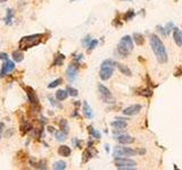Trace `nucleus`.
<instances>
[{"instance_id":"24","label":"nucleus","mask_w":182,"mask_h":170,"mask_svg":"<svg viewBox=\"0 0 182 170\" xmlns=\"http://www.w3.org/2000/svg\"><path fill=\"white\" fill-rule=\"evenodd\" d=\"M133 41L136 42L138 45H142L143 43H145V38H143V35H142L141 33H138V32H136V33H133Z\"/></svg>"},{"instance_id":"1","label":"nucleus","mask_w":182,"mask_h":170,"mask_svg":"<svg viewBox=\"0 0 182 170\" xmlns=\"http://www.w3.org/2000/svg\"><path fill=\"white\" fill-rule=\"evenodd\" d=\"M149 41H150V45H151V49H153L155 56L157 58L158 62L160 64H165L169 59V56H167V52H166V49H165L164 43L162 42V40L159 39L156 34H151L150 38H149Z\"/></svg>"},{"instance_id":"36","label":"nucleus","mask_w":182,"mask_h":170,"mask_svg":"<svg viewBox=\"0 0 182 170\" xmlns=\"http://www.w3.org/2000/svg\"><path fill=\"white\" fill-rule=\"evenodd\" d=\"M35 168H38V169H47V163H46L45 160H40L39 162L35 164Z\"/></svg>"},{"instance_id":"32","label":"nucleus","mask_w":182,"mask_h":170,"mask_svg":"<svg viewBox=\"0 0 182 170\" xmlns=\"http://www.w3.org/2000/svg\"><path fill=\"white\" fill-rule=\"evenodd\" d=\"M66 91H67L68 95H71V96H78V94H79L78 90L74 89V87H72V86H66Z\"/></svg>"},{"instance_id":"45","label":"nucleus","mask_w":182,"mask_h":170,"mask_svg":"<svg viewBox=\"0 0 182 170\" xmlns=\"http://www.w3.org/2000/svg\"><path fill=\"white\" fill-rule=\"evenodd\" d=\"M105 149H106V151H107V152H109V145H108V144L105 145Z\"/></svg>"},{"instance_id":"39","label":"nucleus","mask_w":182,"mask_h":170,"mask_svg":"<svg viewBox=\"0 0 182 170\" xmlns=\"http://www.w3.org/2000/svg\"><path fill=\"white\" fill-rule=\"evenodd\" d=\"M72 142H73V144L75 145V147H81V146H82V142L79 141L78 138H73V140H72Z\"/></svg>"},{"instance_id":"12","label":"nucleus","mask_w":182,"mask_h":170,"mask_svg":"<svg viewBox=\"0 0 182 170\" xmlns=\"http://www.w3.org/2000/svg\"><path fill=\"white\" fill-rule=\"evenodd\" d=\"M116 141L119 142V144H122V145H126V144H131V143H133V142H134V138H133V137H131L130 135L122 134V135H119V136L116 137Z\"/></svg>"},{"instance_id":"48","label":"nucleus","mask_w":182,"mask_h":170,"mask_svg":"<svg viewBox=\"0 0 182 170\" xmlns=\"http://www.w3.org/2000/svg\"><path fill=\"white\" fill-rule=\"evenodd\" d=\"M71 1H72V2H73V1H76V0H71Z\"/></svg>"},{"instance_id":"43","label":"nucleus","mask_w":182,"mask_h":170,"mask_svg":"<svg viewBox=\"0 0 182 170\" xmlns=\"http://www.w3.org/2000/svg\"><path fill=\"white\" fill-rule=\"evenodd\" d=\"M47 129H48L49 133H55V132H56V130H55V127H52V126H48Z\"/></svg>"},{"instance_id":"7","label":"nucleus","mask_w":182,"mask_h":170,"mask_svg":"<svg viewBox=\"0 0 182 170\" xmlns=\"http://www.w3.org/2000/svg\"><path fill=\"white\" fill-rule=\"evenodd\" d=\"M79 73V66H76L75 64H69L67 69H66V77L69 82H74L76 76Z\"/></svg>"},{"instance_id":"37","label":"nucleus","mask_w":182,"mask_h":170,"mask_svg":"<svg viewBox=\"0 0 182 170\" xmlns=\"http://www.w3.org/2000/svg\"><path fill=\"white\" fill-rule=\"evenodd\" d=\"M97 44H98V40H91V42H90V44H89V47H88V51L90 52V51H92L95 48L97 47Z\"/></svg>"},{"instance_id":"38","label":"nucleus","mask_w":182,"mask_h":170,"mask_svg":"<svg viewBox=\"0 0 182 170\" xmlns=\"http://www.w3.org/2000/svg\"><path fill=\"white\" fill-rule=\"evenodd\" d=\"M82 58H83V55H81V53L74 56V62H75V65H76V66H79V64H80V61L82 60Z\"/></svg>"},{"instance_id":"14","label":"nucleus","mask_w":182,"mask_h":170,"mask_svg":"<svg viewBox=\"0 0 182 170\" xmlns=\"http://www.w3.org/2000/svg\"><path fill=\"white\" fill-rule=\"evenodd\" d=\"M173 39H174V42H175L176 45L181 47L182 45V32L179 30V28H176V27L173 28Z\"/></svg>"},{"instance_id":"28","label":"nucleus","mask_w":182,"mask_h":170,"mask_svg":"<svg viewBox=\"0 0 182 170\" xmlns=\"http://www.w3.org/2000/svg\"><path fill=\"white\" fill-rule=\"evenodd\" d=\"M88 130H89V133H90L91 137H93V138H96V140H100L101 134H100L97 129H95L92 126H89V127H88Z\"/></svg>"},{"instance_id":"15","label":"nucleus","mask_w":182,"mask_h":170,"mask_svg":"<svg viewBox=\"0 0 182 170\" xmlns=\"http://www.w3.org/2000/svg\"><path fill=\"white\" fill-rule=\"evenodd\" d=\"M58 154H59L60 157L67 158V157H69V155L72 154V150H71V147L67 146V145H60V146L58 147Z\"/></svg>"},{"instance_id":"2","label":"nucleus","mask_w":182,"mask_h":170,"mask_svg":"<svg viewBox=\"0 0 182 170\" xmlns=\"http://www.w3.org/2000/svg\"><path fill=\"white\" fill-rule=\"evenodd\" d=\"M45 35H46L45 33H40V34H32V35L24 36V38H22V39L19 40V42H18L19 49L23 51V50H28L30 48H33L35 45H39Z\"/></svg>"},{"instance_id":"16","label":"nucleus","mask_w":182,"mask_h":170,"mask_svg":"<svg viewBox=\"0 0 182 170\" xmlns=\"http://www.w3.org/2000/svg\"><path fill=\"white\" fill-rule=\"evenodd\" d=\"M110 126L114 127V128H116V129H124V128H126L128 124H126V120L117 118V120H115V121H112V123H110Z\"/></svg>"},{"instance_id":"40","label":"nucleus","mask_w":182,"mask_h":170,"mask_svg":"<svg viewBox=\"0 0 182 170\" xmlns=\"http://www.w3.org/2000/svg\"><path fill=\"white\" fill-rule=\"evenodd\" d=\"M8 58L9 57L6 52H0V60H5L6 61V60H8Z\"/></svg>"},{"instance_id":"5","label":"nucleus","mask_w":182,"mask_h":170,"mask_svg":"<svg viewBox=\"0 0 182 170\" xmlns=\"http://www.w3.org/2000/svg\"><path fill=\"white\" fill-rule=\"evenodd\" d=\"M114 158L116 157H133L138 155V150L131 149V147H125L124 145H117L114 147L113 151Z\"/></svg>"},{"instance_id":"29","label":"nucleus","mask_w":182,"mask_h":170,"mask_svg":"<svg viewBox=\"0 0 182 170\" xmlns=\"http://www.w3.org/2000/svg\"><path fill=\"white\" fill-rule=\"evenodd\" d=\"M55 136H56V140L58 142H64L67 137V134H65L62 130H56L55 132Z\"/></svg>"},{"instance_id":"10","label":"nucleus","mask_w":182,"mask_h":170,"mask_svg":"<svg viewBox=\"0 0 182 170\" xmlns=\"http://www.w3.org/2000/svg\"><path fill=\"white\" fill-rule=\"evenodd\" d=\"M142 107L140 104H132L130 107L125 108L123 110V113L126 115V116H134V115H138V113L141 111Z\"/></svg>"},{"instance_id":"19","label":"nucleus","mask_w":182,"mask_h":170,"mask_svg":"<svg viewBox=\"0 0 182 170\" xmlns=\"http://www.w3.org/2000/svg\"><path fill=\"white\" fill-rule=\"evenodd\" d=\"M14 15H15V13H14V9H11V8H8V9H7V14H6V17L4 18V21H5L6 25H11V24H13V18H14Z\"/></svg>"},{"instance_id":"30","label":"nucleus","mask_w":182,"mask_h":170,"mask_svg":"<svg viewBox=\"0 0 182 170\" xmlns=\"http://www.w3.org/2000/svg\"><path fill=\"white\" fill-rule=\"evenodd\" d=\"M134 16H136V11L133 9H129L125 13V15H123V21H131Z\"/></svg>"},{"instance_id":"20","label":"nucleus","mask_w":182,"mask_h":170,"mask_svg":"<svg viewBox=\"0 0 182 170\" xmlns=\"http://www.w3.org/2000/svg\"><path fill=\"white\" fill-rule=\"evenodd\" d=\"M11 57H13V60H14V61H16V62H21V61H23V59H24V55H23V52H22L21 49L13 51Z\"/></svg>"},{"instance_id":"3","label":"nucleus","mask_w":182,"mask_h":170,"mask_svg":"<svg viewBox=\"0 0 182 170\" xmlns=\"http://www.w3.org/2000/svg\"><path fill=\"white\" fill-rule=\"evenodd\" d=\"M116 67V61H114L113 59H106L101 62L100 70H99V77L102 81H107L114 74V68Z\"/></svg>"},{"instance_id":"42","label":"nucleus","mask_w":182,"mask_h":170,"mask_svg":"<svg viewBox=\"0 0 182 170\" xmlns=\"http://www.w3.org/2000/svg\"><path fill=\"white\" fill-rule=\"evenodd\" d=\"M48 99L50 100V103H51V104H52V106L55 107V106H56V101H55V100L52 99V96H51V95H48Z\"/></svg>"},{"instance_id":"46","label":"nucleus","mask_w":182,"mask_h":170,"mask_svg":"<svg viewBox=\"0 0 182 170\" xmlns=\"http://www.w3.org/2000/svg\"><path fill=\"white\" fill-rule=\"evenodd\" d=\"M74 106H76V107H78V106H80V102L79 101H75V102H74Z\"/></svg>"},{"instance_id":"26","label":"nucleus","mask_w":182,"mask_h":170,"mask_svg":"<svg viewBox=\"0 0 182 170\" xmlns=\"http://www.w3.org/2000/svg\"><path fill=\"white\" fill-rule=\"evenodd\" d=\"M117 52H119V56L122 57H128L131 53V51L129 50L128 48H125V47H123V45L119 44V45H117Z\"/></svg>"},{"instance_id":"22","label":"nucleus","mask_w":182,"mask_h":170,"mask_svg":"<svg viewBox=\"0 0 182 170\" xmlns=\"http://www.w3.org/2000/svg\"><path fill=\"white\" fill-rule=\"evenodd\" d=\"M65 60V56L63 53H57L55 58H54V62H52V66H63Z\"/></svg>"},{"instance_id":"18","label":"nucleus","mask_w":182,"mask_h":170,"mask_svg":"<svg viewBox=\"0 0 182 170\" xmlns=\"http://www.w3.org/2000/svg\"><path fill=\"white\" fill-rule=\"evenodd\" d=\"M136 94L140 96H143V98H150L153 95V91L150 90L149 87H145V89H138L136 90Z\"/></svg>"},{"instance_id":"47","label":"nucleus","mask_w":182,"mask_h":170,"mask_svg":"<svg viewBox=\"0 0 182 170\" xmlns=\"http://www.w3.org/2000/svg\"><path fill=\"white\" fill-rule=\"evenodd\" d=\"M5 1H7V0H0V2H5Z\"/></svg>"},{"instance_id":"41","label":"nucleus","mask_w":182,"mask_h":170,"mask_svg":"<svg viewBox=\"0 0 182 170\" xmlns=\"http://www.w3.org/2000/svg\"><path fill=\"white\" fill-rule=\"evenodd\" d=\"M119 15H117V16L115 17V18H114V22H113V24L114 25H115V26H119V25H122V22H119Z\"/></svg>"},{"instance_id":"8","label":"nucleus","mask_w":182,"mask_h":170,"mask_svg":"<svg viewBox=\"0 0 182 170\" xmlns=\"http://www.w3.org/2000/svg\"><path fill=\"white\" fill-rule=\"evenodd\" d=\"M15 69V61H11V60H6L0 69V77H4L8 73H11L13 70Z\"/></svg>"},{"instance_id":"27","label":"nucleus","mask_w":182,"mask_h":170,"mask_svg":"<svg viewBox=\"0 0 182 170\" xmlns=\"http://www.w3.org/2000/svg\"><path fill=\"white\" fill-rule=\"evenodd\" d=\"M59 128L62 132H64L65 134H68L69 132V126H68V123L65 120V119H60L59 120Z\"/></svg>"},{"instance_id":"31","label":"nucleus","mask_w":182,"mask_h":170,"mask_svg":"<svg viewBox=\"0 0 182 170\" xmlns=\"http://www.w3.org/2000/svg\"><path fill=\"white\" fill-rule=\"evenodd\" d=\"M92 157H93V154H92V152L90 151V149L88 147V149L85 150L84 152H83V161H82V162H83V163L88 162V161H89V160H90Z\"/></svg>"},{"instance_id":"44","label":"nucleus","mask_w":182,"mask_h":170,"mask_svg":"<svg viewBox=\"0 0 182 170\" xmlns=\"http://www.w3.org/2000/svg\"><path fill=\"white\" fill-rule=\"evenodd\" d=\"M2 128H4V124H0V140H1V134H2Z\"/></svg>"},{"instance_id":"23","label":"nucleus","mask_w":182,"mask_h":170,"mask_svg":"<svg viewBox=\"0 0 182 170\" xmlns=\"http://www.w3.org/2000/svg\"><path fill=\"white\" fill-rule=\"evenodd\" d=\"M56 99L58 101H65L66 99H67L68 96V93L66 90H58L56 92Z\"/></svg>"},{"instance_id":"17","label":"nucleus","mask_w":182,"mask_h":170,"mask_svg":"<svg viewBox=\"0 0 182 170\" xmlns=\"http://www.w3.org/2000/svg\"><path fill=\"white\" fill-rule=\"evenodd\" d=\"M116 67L119 68V72L123 74V75H125V76H129V77H131V76H132V72H131L130 68L128 67L126 65H123V64L116 62Z\"/></svg>"},{"instance_id":"33","label":"nucleus","mask_w":182,"mask_h":170,"mask_svg":"<svg viewBox=\"0 0 182 170\" xmlns=\"http://www.w3.org/2000/svg\"><path fill=\"white\" fill-rule=\"evenodd\" d=\"M63 83V78H57L55 79L54 82H51L50 84H48V87L49 89H55V87H57L58 85H60Z\"/></svg>"},{"instance_id":"9","label":"nucleus","mask_w":182,"mask_h":170,"mask_svg":"<svg viewBox=\"0 0 182 170\" xmlns=\"http://www.w3.org/2000/svg\"><path fill=\"white\" fill-rule=\"evenodd\" d=\"M25 92H26V95H28L30 103L32 106H39V98L37 95L35 91L32 87H30V86H25Z\"/></svg>"},{"instance_id":"34","label":"nucleus","mask_w":182,"mask_h":170,"mask_svg":"<svg viewBox=\"0 0 182 170\" xmlns=\"http://www.w3.org/2000/svg\"><path fill=\"white\" fill-rule=\"evenodd\" d=\"M173 28H174V24L172 22H170V23H167L166 24V26H165V33H166V35H169L170 34V32L171 31H173Z\"/></svg>"},{"instance_id":"13","label":"nucleus","mask_w":182,"mask_h":170,"mask_svg":"<svg viewBox=\"0 0 182 170\" xmlns=\"http://www.w3.org/2000/svg\"><path fill=\"white\" fill-rule=\"evenodd\" d=\"M19 128H21V132H22V134H26V133H30L31 130L33 129V128H32V125H31V123H30V121H28V120H25V119H22V120H21Z\"/></svg>"},{"instance_id":"4","label":"nucleus","mask_w":182,"mask_h":170,"mask_svg":"<svg viewBox=\"0 0 182 170\" xmlns=\"http://www.w3.org/2000/svg\"><path fill=\"white\" fill-rule=\"evenodd\" d=\"M114 164L116 166V168L122 170H132L136 169V162L128 158H123V157H116L114 158Z\"/></svg>"},{"instance_id":"11","label":"nucleus","mask_w":182,"mask_h":170,"mask_svg":"<svg viewBox=\"0 0 182 170\" xmlns=\"http://www.w3.org/2000/svg\"><path fill=\"white\" fill-rule=\"evenodd\" d=\"M119 44H122L123 47L128 48L130 51L133 50V40H132V38H131L130 35L123 36V38L121 39V41H119Z\"/></svg>"},{"instance_id":"21","label":"nucleus","mask_w":182,"mask_h":170,"mask_svg":"<svg viewBox=\"0 0 182 170\" xmlns=\"http://www.w3.org/2000/svg\"><path fill=\"white\" fill-rule=\"evenodd\" d=\"M83 115H84L85 117L88 119H91L93 117V113H92V110H91L90 106L88 104V102L84 101L83 102Z\"/></svg>"},{"instance_id":"35","label":"nucleus","mask_w":182,"mask_h":170,"mask_svg":"<svg viewBox=\"0 0 182 170\" xmlns=\"http://www.w3.org/2000/svg\"><path fill=\"white\" fill-rule=\"evenodd\" d=\"M90 42H91V35H87L84 39L82 40V45L84 48H88L89 44H90Z\"/></svg>"},{"instance_id":"6","label":"nucleus","mask_w":182,"mask_h":170,"mask_svg":"<svg viewBox=\"0 0 182 170\" xmlns=\"http://www.w3.org/2000/svg\"><path fill=\"white\" fill-rule=\"evenodd\" d=\"M98 91L100 93L101 100L105 103H115V99H114L113 94L108 87H106L104 84H98Z\"/></svg>"},{"instance_id":"25","label":"nucleus","mask_w":182,"mask_h":170,"mask_svg":"<svg viewBox=\"0 0 182 170\" xmlns=\"http://www.w3.org/2000/svg\"><path fill=\"white\" fill-rule=\"evenodd\" d=\"M67 168V164L65 161H63V160H59V161H56L55 163L52 164V169L55 170H64Z\"/></svg>"},{"instance_id":"49","label":"nucleus","mask_w":182,"mask_h":170,"mask_svg":"<svg viewBox=\"0 0 182 170\" xmlns=\"http://www.w3.org/2000/svg\"><path fill=\"white\" fill-rule=\"evenodd\" d=\"M126 1H131V0H126Z\"/></svg>"}]
</instances>
